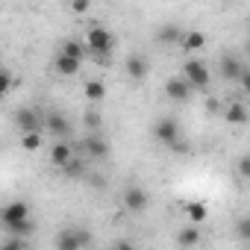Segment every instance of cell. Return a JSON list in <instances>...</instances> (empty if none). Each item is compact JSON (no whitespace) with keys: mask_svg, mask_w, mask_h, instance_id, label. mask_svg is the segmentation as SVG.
<instances>
[{"mask_svg":"<svg viewBox=\"0 0 250 250\" xmlns=\"http://www.w3.org/2000/svg\"><path fill=\"white\" fill-rule=\"evenodd\" d=\"M85 53L94 56L97 65H109L112 62V47H115V36L106 30V27H91L85 33Z\"/></svg>","mask_w":250,"mask_h":250,"instance_id":"1","label":"cell"},{"mask_svg":"<svg viewBox=\"0 0 250 250\" xmlns=\"http://www.w3.org/2000/svg\"><path fill=\"white\" fill-rule=\"evenodd\" d=\"M183 80L188 83L191 91H206L209 88V68L203 59H188L183 65Z\"/></svg>","mask_w":250,"mask_h":250,"instance_id":"2","label":"cell"},{"mask_svg":"<svg viewBox=\"0 0 250 250\" xmlns=\"http://www.w3.org/2000/svg\"><path fill=\"white\" fill-rule=\"evenodd\" d=\"M42 124H44V115L33 106H24L15 112V127L21 133H42Z\"/></svg>","mask_w":250,"mask_h":250,"instance_id":"3","label":"cell"},{"mask_svg":"<svg viewBox=\"0 0 250 250\" xmlns=\"http://www.w3.org/2000/svg\"><path fill=\"white\" fill-rule=\"evenodd\" d=\"M91 244V235L85 229H62L56 235V250H83Z\"/></svg>","mask_w":250,"mask_h":250,"instance_id":"4","label":"cell"},{"mask_svg":"<svg viewBox=\"0 0 250 250\" xmlns=\"http://www.w3.org/2000/svg\"><path fill=\"white\" fill-rule=\"evenodd\" d=\"M30 218V203L27 200H9L0 206V224H15V221H27Z\"/></svg>","mask_w":250,"mask_h":250,"instance_id":"5","label":"cell"},{"mask_svg":"<svg viewBox=\"0 0 250 250\" xmlns=\"http://www.w3.org/2000/svg\"><path fill=\"white\" fill-rule=\"evenodd\" d=\"M153 136H156L159 145L171 147V145L180 139V124H177L174 118H159V121H156V127H153Z\"/></svg>","mask_w":250,"mask_h":250,"instance_id":"6","label":"cell"},{"mask_svg":"<svg viewBox=\"0 0 250 250\" xmlns=\"http://www.w3.org/2000/svg\"><path fill=\"white\" fill-rule=\"evenodd\" d=\"M42 127H47V133H50L53 139H59V142H65L68 133H71V124H68V118H65L62 112H47Z\"/></svg>","mask_w":250,"mask_h":250,"instance_id":"7","label":"cell"},{"mask_svg":"<svg viewBox=\"0 0 250 250\" xmlns=\"http://www.w3.org/2000/svg\"><path fill=\"white\" fill-rule=\"evenodd\" d=\"M147 203H150V197L139 186H130L127 191H124V206H127V212H133V215H142L147 209Z\"/></svg>","mask_w":250,"mask_h":250,"instance_id":"8","label":"cell"},{"mask_svg":"<svg viewBox=\"0 0 250 250\" xmlns=\"http://www.w3.org/2000/svg\"><path fill=\"white\" fill-rule=\"evenodd\" d=\"M200 241H203V229H200V227L188 224V227L177 229V247H183V250H191V247H197Z\"/></svg>","mask_w":250,"mask_h":250,"instance_id":"9","label":"cell"},{"mask_svg":"<svg viewBox=\"0 0 250 250\" xmlns=\"http://www.w3.org/2000/svg\"><path fill=\"white\" fill-rule=\"evenodd\" d=\"M83 150H85L91 159H106V156H109V142H106V139H100V136L94 133V136H85Z\"/></svg>","mask_w":250,"mask_h":250,"instance_id":"10","label":"cell"},{"mask_svg":"<svg viewBox=\"0 0 250 250\" xmlns=\"http://www.w3.org/2000/svg\"><path fill=\"white\" fill-rule=\"evenodd\" d=\"M241 71H244V65H241V59L235 53H224L221 56V77L224 80H238Z\"/></svg>","mask_w":250,"mask_h":250,"instance_id":"11","label":"cell"},{"mask_svg":"<svg viewBox=\"0 0 250 250\" xmlns=\"http://www.w3.org/2000/svg\"><path fill=\"white\" fill-rule=\"evenodd\" d=\"M165 94H168L171 100H188V97H191V88H188V83H186L183 77H171V80L165 83Z\"/></svg>","mask_w":250,"mask_h":250,"instance_id":"12","label":"cell"},{"mask_svg":"<svg viewBox=\"0 0 250 250\" xmlns=\"http://www.w3.org/2000/svg\"><path fill=\"white\" fill-rule=\"evenodd\" d=\"M203 47H206V36H203V33H197V30L183 33V39H180V50H183V53H197V50H203Z\"/></svg>","mask_w":250,"mask_h":250,"instance_id":"13","label":"cell"},{"mask_svg":"<svg viewBox=\"0 0 250 250\" xmlns=\"http://www.w3.org/2000/svg\"><path fill=\"white\" fill-rule=\"evenodd\" d=\"M224 118H227V124H235V127H241V124H247V118H250V112H247V106L244 103H227V109H224Z\"/></svg>","mask_w":250,"mask_h":250,"instance_id":"14","label":"cell"},{"mask_svg":"<svg viewBox=\"0 0 250 250\" xmlns=\"http://www.w3.org/2000/svg\"><path fill=\"white\" fill-rule=\"evenodd\" d=\"M71 159H74V150H71L68 142H56V145L50 147V162H53L56 168H65Z\"/></svg>","mask_w":250,"mask_h":250,"instance_id":"15","label":"cell"},{"mask_svg":"<svg viewBox=\"0 0 250 250\" xmlns=\"http://www.w3.org/2000/svg\"><path fill=\"white\" fill-rule=\"evenodd\" d=\"M147 71H150V65H147V59H145L142 53H133V56L127 59V74H130L133 80H145Z\"/></svg>","mask_w":250,"mask_h":250,"instance_id":"16","label":"cell"},{"mask_svg":"<svg viewBox=\"0 0 250 250\" xmlns=\"http://www.w3.org/2000/svg\"><path fill=\"white\" fill-rule=\"evenodd\" d=\"M180 39H183L180 24H165L156 30V42H162V44H180Z\"/></svg>","mask_w":250,"mask_h":250,"instance_id":"17","label":"cell"},{"mask_svg":"<svg viewBox=\"0 0 250 250\" xmlns=\"http://www.w3.org/2000/svg\"><path fill=\"white\" fill-rule=\"evenodd\" d=\"M6 232L12 235V238H30L33 232H36V224H33V218H27V221H15V224H6Z\"/></svg>","mask_w":250,"mask_h":250,"instance_id":"18","label":"cell"},{"mask_svg":"<svg viewBox=\"0 0 250 250\" xmlns=\"http://www.w3.org/2000/svg\"><path fill=\"white\" fill-rule=\"evenodd\" d=\"M53 68H56V74H62V77H74V74L83 68V62H77V59H71V56H62V53H59Z\"/></svg>","mask_w":250,"mask_h":250,"instance_id":"19","label":"cell"},{"mask_svg":"<svg viewBox=\"0 0 250 250\" xmlns=\"http://www.w3.org/2000/svg\"><path fill=\"white\" fill-rule=\"evenodd\" d=\"M62 56H71V59H77V62H83L88 53H85V44L83 42H77V39H68L65 44H62V50H59Z\"/></svg>","mask_w":250,"mask_h":250,"instance_id":"20","label":"cell"},{"mask_svg":"<svg viewBox=\"0 0 250 250\" xmlns=\"http://www.w3.org/2000/svg\"><path fill=\"white\" fill-rule=\"evenodd\" d=\"M186 212H188L191 224L197 227V224H203V221H206V215H209V206H206L203 200H191V203H186Z\"/></svg>","mask_w":250,"mask_h":250,"instance_id":"21","label":"cell"},{"mask_svg":"<svg viewBox=\"0 0 250 250\" xmlns=\"http://www.w3.org/2000/svg\"><path fill=\"white\" fill-rule=\"evenodd\" d=\"M83 91H85V97H88L91 103H100V100L106 97V85H103V80H88Z\"/></svg>","mask_w":250,"mask_h":250,"instance_id":"22","label":"cell"},{"mask_svg":"<svg viewBox=\"0 0 250 250\" xmlns=\"http://www.w3.org/2000/svg\"><path fill=\"white\" fill-rule=\"evenodd\" d=\"M42 145H44L42 133H24V139H21V147H24V150H30V153L42 150Z\"/></svg>","mask_w":250,"mask_h":250,"instance_id":"23","label":"cell"},{"mask_svg":"<svg viewBox=\"0 0 250 250\" xmlns=\"http://www.w3.org/2000/svg\"><path fill=\"white\" fill-rule=\"evenodd\" d=\"M62 174H65V177H74V180H77V177H85V162H83V159H71V162L62 168Z\"/></svg>","mask_w":250,"mask_h":250,"instance_id":"24","label":"cell"},{"mask_svg":"<svg viewBox=\"0 0 250 250\" xmlns=\"http://www.w3.org/2000/svg\"><path fill=\"white\" fill-rule=\"evenodd\" d=\"M12 85H15L12 74H9V71H3V68H0V97H6V94L12 91Z\"/></svg>","mask_w":250,"mask_h":250,"instance_id":"25","label":"cell"},{"mask_svg":"<svg viewBox=\"0 0 250 250\" xmlns=\"http://www.w3.org/2000/svg\"><path fill=\"white\" fill-rule=\"evenodd\" d=\"M0 250H27V241H24V238H12V235H9L3 244H0Z\"/></svg>","mask_w":250,"mask_h":250,"instance_id":"26","label":"cell"},{"mask_svg":"<svg viewBox=\"0 0 250 250\" xmlns=\"http://www.w3.org/2000/svg\"><path fill=\"white\" fill-rule=\"evenodd\" d=\"M235 235H238L241 241H247V238H250V221H247V218H241V221H238V227H235Z\"/></svg>","mask_w":250,"mask_h":250,"instance_id":"27","label":"cell"},{"mask_svg":"<svg viewBox=\"0 0 250 250\" xmlns=\"http://www.w3.org/2000/svg\"><path fill=\"white\" fill-rule=\"evenodd\" d=\"M85 127L100 130V112H85Z\"/></svg>","mask_w":250,"mask_h":250,"instance_id":"28","label":"cell"},{"mask_svg":"<svg viewBox=\"0 0 250 250\" xmlns=\"http://www.w3.org/2000/svg\"><path fill=\"white\" fill-rule=\"evenodd\" d=\"M238 174H241V177H250V156H247V153L238 156Z\"/></svg>","mask_w":250,"mask_h":250,"instance_id":"29","label":"cell"},{"mask_svg":"<svg viewBox=\"0 0 250 250\" xmlns=\"http://www.w3.org/2000/svg\"><path fill=\"white\" fill-rule=\"evenodd\" d=\"M71 9L83 15V12H88V9H91V3H88V0H77V3H71Z\"/></svg>","mask_w":250,"mask_h":250,"instance_id":"30","label":"cell"},{"mask_svg":"<svg viewBox=\"0 0 250 250\" xmlns=\"http://www.w3.org/2000/svg\"><path fill=\"white\" fill-rule=\"evenodd\" d=\"M115 250H136V247H133L130 241H118V244H115Z\"/></svg>","mask_w":250,"mask_h":250,"instance_id":"31","label":"cell"}]
</instances>
